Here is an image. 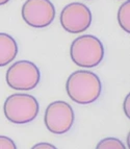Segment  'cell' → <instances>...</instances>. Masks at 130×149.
Here are the masks:
<instances>
[{"label": "cell", "mask_w": 130, "mask_h": 149, "mask_svg": "<svg viewBox=\"0 0 130 149\" xmlns=\"http://www.w3.org/2000/svg\"><path fill=\"white\" fill-rule=\"evenodd\" d=\"M66 91L75 103L90 104L100 97L102 86L96 73L89 70H78L68 77Z\"/></svg>", "instance_id": "obj_1"}, {"label": "cell", "mask_w": 130, "mask_h": 149, "mask_svg": "<svg viewBox=\"0 0 130 149\" xmlns=\"http://www.w3.org/2000/svg\"><path fill=\"white\" fill-rule=\"evenodd\" d=\"M70 55L74 64L81 68H94L102 62L104 47L97 37L84 35L76 38L71 44Z\"/></svg>", "instance_id": "obj_2"}, {"label": "cell", "mask_w": 130, "mask_h": 149, "mask_svg": "<svg viewBox=\"0 0 130 149\" xmlns=\"http://www.w3.org/2000/svg\"><path fill=\"white\" fill-rule=\"evenodd\" d=\"M40 111L38 100L29 94H13L6 98L3 105L5 118L15 124H26L37 118Z\"/></svg>", "instance_id": "obj_3"}, {"label": "cell", "mask_w": 130, "mask_h": 149, "mask_svg": "<svg viewBox=\"0 0 130 149\" xmlns=\"http://www.w3.org/2000/svg\"><path fill=\"white\" fill-rule=\"evenodd\" d=\"M5 79L10 89L18 91H29L39 85L41 72L32 62L18 61L8 68Z\"/></svg>", "instance_id": "obj_4"}, {"label": "cell", "mask_w": 130, "mask_h": 149, "mask_svg": "<svg viewBox=\"0 0 130 149\" xmlns=\"http://www.w3.org/2000/svg\"><path fill=\"white\" fill-rule=\"evenodd\" d=\"M75 115L68 102L57 100L51 102L45 111L44 121L49 132L55 134H64L72 128Z\"/></svg>", "instance_id": "obj_5"}, {"label": "cell", "mask_w": 130, "mask_h": 149, "mask_svg": "<svg viewBox=\"0 0 130 149\" xmlns=\"http://www.w3.org/2000/svg\"><path fill=\"white\" fill-rule=\"evenodd\" d=\"M21 15L24 22L33 28H45L55 18V8L50 0H26Z\"/></svg>", "instance_id": "obj_6"}, {"label": "cell", "mask_w": 130, "mask_h": 149, "mask_svg": "<svg viewBox=\"0 0 130 149\" xmlns=\"http://www.w3.org/2000/svg\"><path fill=\"white\" fill-rule=\"evenodd\" d=\"M59 20L66 31L70 33H81L92 24V13L84 3L72 2L63 8Z\"/></svg>", "instance_id": "obj_7"}, {"label": "cell", "mask_w": 130, "mask_h": 149, "mask_svg": "<svg viewBox=\"0 0 130 149\" xmlns=\"http://www.w3.org/2000/svg\"><path fill=\"white\" fill-rule=\"evenodd\" d=\"M18 54V44L12 36L0 32V67L13 62Z\"/></svg>", "instance_id": "obj_8"}, {"label": "cell", "mask_w": 130, "mask_h": 149, "mask_svg": "<svg viewBox=\"0 0 130 149\" xmlns=\"http://www.w3.org/2000/svg\"><path fill=\"white\" fill-rule=\"evenodd\" d=\"M118 22L123 30L129 33L130 32V1L127 0L126 2L121 4L118 10Z\"/></svg>", "instance_id": "obj_9"}, {"label": "cell", "mask_w": 130, "mask_h": 149, "mask_svg": "<svg viewBox=\"0 0 130 149\" xmlns=\"http://www.w3.org/2000/svg\"><path fill=\"white\" fill-rule=\"evenodd\" d=\"M97 149H125L126 146L124 145L121 140L115 138H106L101 140L98 145L96 146Z\"/></svg>", "instance_id": "obj_10"}, {"label": "cell", "mask_w": 130, "mask_h": 149, "mask_svg": "<svg viewBox=\"0 0 130 149\" xmlns=\"http://www.w3.org/2000/svg\"><path fill=\"white\" fill-rule=\"evenodd\" d=\"M0 149H17L15 142L5 136H0Z\"/></svg>", "instance_id": "obj_11"}, {"label": "cell", "mask_w": 130, "mask_h": 149, "mask_svg": "<svg viewBox=\"0 0 130 149\" xmlns=\"http://www.w3.org/2000/svg\"><path fill=\"white\" fill-rule=\"evenodd\" d=\"M123 107H124V112H125L127 118H130V94H127V96H126Z\"/></svg>", "instance_id": "obj_12"}, {"label": "cell", "mask_w": 130, "mask_h": 149, "mask_svg": "<svg viewBox=\"0 0 130 149\" xmlns=\"http://www.w3.org/2000/svg\"><path fill=\"white\" fill-rule=\"evenodd\" d=\"M55 149L56 147L53 146L52 144H49V143H39V144L32 146V149Z\"/></svg>", "instance_id": "obj_13"}, {"label": "cell", "mask_w": 130, "mask_h": 149, "mask_svg": "<svg viewBox=\"0 0 130 149\" xmlns=\"http://www.w3.org/2000/svg\"><path fill=\"white\" fill-rule=\"evenodd\" d=\"M10 0H0V5H3V4H6Z\"/></svg>", "instance_id": "obj_14"}]
</instances>
